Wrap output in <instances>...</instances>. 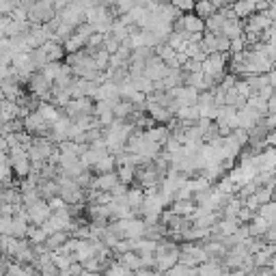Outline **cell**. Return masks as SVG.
Instances as JSON below:
<instances>
[{"label":"cell","mask_w":276,"mask_h":276,"mask_svg":"<svg viewBox=\"0 0 276 276\" xmlns=\"http://www.w3.org/2000/svg\"><path fill=\"white\" fill-rule=\"evenodd\" d=\"M267 229H270V222L267 220H263L259 214L252 218V222L248 224V233H250V237H261L263 239V235L267 233Z\"/></svg>","instance_id":"3957f363"},{"label":"cell","mask_w":276,"mask_h":276,"mask_svg":"<svg viewBox=\"0 0 276 276\" xmlns=\"http://www.w3.org/2000/svg\"><path fill=\"white\" fill-rule=\"evenodd\" d=\"M259 216L263 218V220H267V222H276V203L272 201V203H267V205H261L259 207Z\"/></svg>","instance_id":"30bf717a"},{"label":"cell","mask_w":276,"mask_h":276,"mask_svg":"<svg viewBox=\"0 0 276 276\" xmlns=\"http://www.w3.org/2000/svg\"><path fill=\"white\" fill-rule=\"evenodd\" d=\"M231 7H233V13L237 16L239 22L248 20L252 13H257V3H233Z\"/></svg>","instance_id":"5b68a950"},{"label":"cell","mask_w":276,"mask_h":276,"mask_svg":"<svg viewBox=\"0 0 276 276\" xmlns=\"http://www.w3.org/2000/svg\"><path fill=\"white\" fill-rule=\"evenodd\" d=\"M270 267H272V270H274V274H276V257L270 261Z\"/></svg>","instance_id":"ffe728a7"},{"label":"cell","mask_w":276,"mask_h":276,"mask_svg":"<svg viewBox=\"0 0 276 276\" xmlns=\"http://www.w3.org/2000/svg\"><path fill=\"white\" fill-rule=\"evenodd\" d=\"M104 276H134V274L129 272L125 265H121L119 261H114V263H112V265H110V267H108V270L104 272Z\"/></svg>","instance_id":"4fadbf2b"},{"label":"cell","mask_w":276,"mask_h":276,"mask_svg":"<svg viewBox=\"0 0 276 276\" xmlns=\"http://www.w3.org/2000/svg\"><path fill=\"white\" fill-rule=\"evenodd\" d=\"M267 82H270V86L276 91V67L270 71V74H267Z\"/></svg>","instance_id":"d6986e66"},{"label":"cell","mask_w":276,"mask_h":276,"mask_svg":"<svg viewBox=\"0 0 276 276\" xmlns=\"http://www.w3.org/2000/svg\"><path fill=\"white\" fill-rule=\"evenodd\" d=\"M181 22H184V33H190V35H203L205 33V22H203L201 18H197L194 13L181 16Z\"/></svg>","instance_id":"7a4b0ae2"},{"label":"cell","mask_w":276,"mask_h":276,"mask_svg":"<svg viewBox=\"0 0 276 276\" xmlns=\"http://www.w3.org/2000/svg\"><path fill=\"white\" fill-rule=\"evenodd\" d=\"M272 201H274V203H276V192H274V197H272Z\"/></svg>","instance_id":"7402d4cb"},{"label":"cell","mask_w":276,"mask_h":276,"mask_svg":"<svg viewBox=\"0 0 276 276\" xmlns=\"http://www.w3.org/2000/svg\"><path fill=\"white\" fill-rule=\"evenodd\" d=\"M265 147H276V129H272L265 138Z\"/></svg>","instance_id":"e0dca14e"},{"label":"cell","mask_w":276,"mask_h":276,"mask_svg":"<svg viewBox=\"0 0 276 276\" xmlns=\"http://www.w3.org/2000/svg\"><path fill=\"white\" fill-rule=\"evenodd\" d=\"M28 18H31L33 22H37V24H46V22H50V18H54V5L52 3L35 5V7H31Z\"/></svg>","instance_id":"6da1fadb"},{"label":"cell","mask_w":276,"mask_h":276,"mask_svg":"<svg viewBox=\"0 0 276 276\" xmlns=\"http://www.w3.org/2000/svg\"><path fill=\"white\" fill-rule=\"evenodd\" d=\"M246 106L252 108V110H257L261 117H267V101L265 99H261L259 95H250L248 101H246Z\"/></svg>","instance_id":"9c48e42d"},{"label":"cell","mask_w":276,"mask_h":276,"mask_svg":"<svg viewBox=\"0 0 276 276\" xmlns=\"http://www.w3.org/2000/svg\"><path fill=\"white\" fill-rule=\"evenodd\" d=\"M216 13H218V5L216 3H207V0H205V3H197V5H194V16L201 18L203 22L209 20V18H214Z\"/></svg>","instance_id":"277c9868"},{"label":"cell","mask_w":276,"mask_h":276,"mask_svg":"<svg viewBox=\"0 0 276 276\" xmlns=\"http://www.w3.org/2000/svg\"><path fill=\"white\" fill-rule=\"evenodd\" d=\"M248 50V46H246V37H239V39H233L231 41V48H229V52L231 54H242V52H246Z\"/></svg>","instance_id":"5bb4252c"},{"label":"cell","mask_w":276,"mask_h":276,"mask_svg":"<svg viewBox=\"0 0 276 276\" xmlns=\"http://www.w3.org/2000/svg\"><path fill=\"white\" fill-rule=\"evenodd\" d=\"M244 207L246 209H250V212L252 214H259V201H257V197H255V194H252V197H248V199H244Z\"/></svg>","instance_id":"9a60e30c"},{"label":"cell","mask_w":276,"mask_h":276,"mask_svg":"<svg viewBox=\"0 0 276 276\" xmlns=\"http://www.w3.org/2000/svg\"><path fill=\"white\" fill-rule=\"evenodd\" d=\"M244 246H246V250H248V255L255 257L257 252L265 246V242L261 237H248V239H244Z\"/></svg>","instance_id":"8fae6325"},{"label":"cell","mask_w":276,"mask_h":276,"mask_svg":"<svg viewBox=\"0 0 276 276\" xmlns=\"http://www.w3.org/2000/svg\"><path fill=\"white\" fill-rule=\"evenodd\" d=\"M255 197H257V201H259V205H267V203H272L274 188H272V186H263V188H259Z\"/></svg>","instance_id":"7c38bea8"},{"label":"cell","mask_w":276,"mask_h":276,"mask_svg":"<svg viewBox=\"0 0 276 276\" xmlns=\"http://www.w3.org/2000/svg\"><path fill=\"white\" fill-rule=\"evenodd\" d=\"M267 114H276V93H274V97L267 101Z\"/></svg>","instance_id":"ac0fdd59"},{"label":"cell","mask_w":276,"mask_h":276,"mask_svg":"<svg viewBox=\"0 0 276 276\" xmlns=\"http://www.w3.org/2000/svg\"><path fill=\"white\" fill-rule=\"evenodd\" d=\"M272 186H274V192H276V175H274V181H272Z\"/></svg>","instance_id":"44dd1931"},{"label":"cell","mask_w":276,"mask_h":276,"mask_svg":"<svg viewBox=\"0 0 276 276\" xmlns=\"http://www.w3.org/2000/svg\"><path fill=\"white\" fill-rule=\"evenodd\" d=\"M117 175H119L121 184H125V186L134 184V181H136V166H119Z\"/></svg>","instance_id":"ba28073f"},{"label":"cell","mask_w":276,"mask_h":276,"mask_svg":"<svg viewBox=\"0 0 276 276\" xmlns=\"http://www.w3.org/2000/svg\"><path fill=\"white\" fill-rule=\"evenodd\" d=\"M274 67H276V65H274Z\"/></svg>","instance_id":"603a6c76"},{"label":"cell","mask_w":276,"mask_h":276,"mask_svg":"<svg viewBox=\"0 0 276 276\" xmlns=\"http://www.w3.org/2000/svg\"><path fill=\"white\" fill-rule=\"evenodd\" d=\"M114 166H117V158L108 154L106 158H101L95 164V171L99 173V175H106V173H114Z\"/></svg>","instance_id":"52a82bcc"},{"label":"cell","mask_w":276,"mask_h":276,"mask_svg":"<svg viewBox=\"0 0 276 276\" xmlns=\"http://www.w3.org/2000/svg\"><path fill=\"white\" fill-rule=\"evenodd\" d=\"M263 125L270 129V132H272V129H276V114H267V117L263 119Z\"/></svg>","instance_id":"2e32d148"},{"label":"cell","mask_w":276,"mask_h":276,"mask_svg":"<svg viewBox=\"0 0 276 276\" xmlns=\"http://www.w3.org/2000/svg\"><path fill=\"white\" fill-rule=\"evenodd\" d=\"M194 209H197L194 201H173L171 212L177 214V216H181V218H190V216L194 214Z\"/></svg>","instance_id":"8992f818"}]
</instances>
